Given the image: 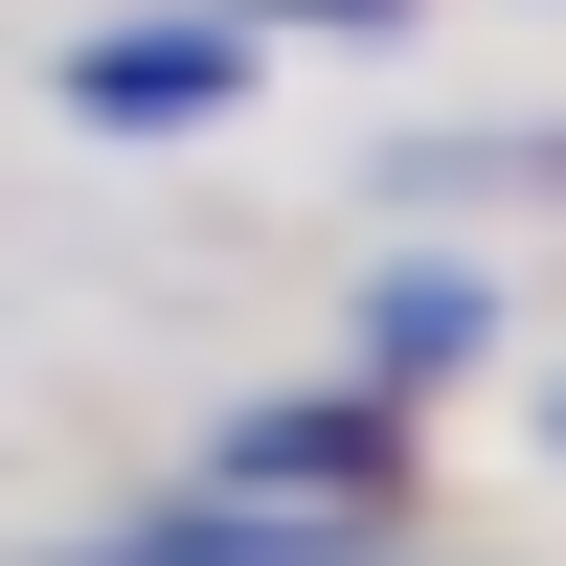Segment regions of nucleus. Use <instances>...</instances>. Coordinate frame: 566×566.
I'll list each match as a JSON object with an SVG mask.
<instances>
[{"mask_svg": "<svg viewBox=\"0 0 566 566\" xmlns=\"http://www.w3.org/2000/svg\"><path fill=\"white\" fill-rule=\"evenodd\" d=\"M250 69H272V45L227 23V0H136V23H91V45H69V114H91V136H205Z\"/></svg>", "mask_w": 566, "mask_h": 566, "instance_id": "obj_1", "label": "nucleus"}, {"mask_svg": "<svg viewBox=\"0 0 566 566\" xmlns=\"http://www.w3.org/2000/svg\"><path fill=\"white\" fill-rule=\"evenodd\" d=\"M227 499H363V522H386V476H408V408L386 386H317V408H250V431L205 453Z\"/></svg>", "mask_w": 566, "mask_h": 566, "instance_id": "obj_2", "label": "nucleus"}, {"mask_svg": "<svg viewBox=\"0 0 566 566\" xmlns=\"http://www.w3.org/2000/svg\"><path fill=\"white\" fill-rule=\"evenodd\" d=\"M69 566H386V522L363 499H181V522H136V544H69Z\"/></svg>", "mask_w": 566, "mask_h": 566, "instance_id": "obj_3", "label": "nucleus"}, {"mask_svg": "<svg viewBox=\"0 0 566 566\" xmlns=\"http://www.w3.org/2000/svg\"><path fill=\"white\" fill-rule=\"evenodd\" d=\"M476 340H499V272H363V363L386 386H453Z\"/></svg>", "mask_w": 566, "mask_h": 566, "instance_id": "obj_4", "label": "nucleus"}, {"mask_svg": "<svg viewBox=\"0 0 566 566\" xmlns=\"http://www.w3.org/2000/svg\"><path fill=\"white\" fill-rule=\"evenodd\" d=\"M317 23H408V0H317Z\"/></svg>", "mask_w": 566, "mask_h": 566, "instance_id": "obj_5", "label": "nucleus"}]
</instances>
